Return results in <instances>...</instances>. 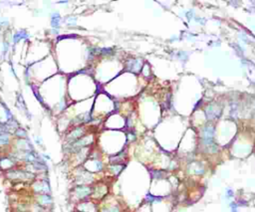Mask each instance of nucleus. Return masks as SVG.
<instances>
[{"instance_id":"f257e3e1","label":"nucleus","mask_w":255,"mask_h":212,"mask_svg":"<svg viewBox=\"0 0 255 212\" xmlns=\"http://www.w3.org/2000/svg\"><path fill=\"white\" fill-rule=\"evenodd\" d=\"M15 165V160L11 157H3L0 159V167L4 169H10Z\"/></svg>"},{"instance_id":"f03ea898","label":"nucleus","mask_w":255,"mask_h":212,"mask_svg":"<svg viewBox=\"0 0 255 212\" xmlns=\"http://www.w3.org/2000/svg\"><path fill=\"white\" fill-rule=\"evenodd\" d=\"M38 203L41 206H47L52 203V199L50 195L48 194H41L38 196Z\"/></svg>"},{"instance_id":"7ed1b4c3","label":"nucleus","mask_w":255,"mask_h":212,"mask_svg":"<svg viewBox=\"0 0 255 212\" xmlns=\"http://www.w3.org/2000/svg\"><path fill=\"white\" fill-rule=\"evenodd\" d=\"M75 193L78 196V198L82 199V198H84V197H86L87 195H89L90 191L87 187L80 186V187H77V188L75 189Z\"/></svg>"},{"instance_id":"20e7f679","label":"nucleus","mask_w":255,"mask_h":212,"mask_svg":"<svg viewBox=\"0 0 255 212\" xmlns=\"http://www.w3.org/2000/svg\"><path fill=\"white\" fill-rule=\"evenodd\" d=\"M28 38V35L25 31H20V32H17L15 35L13 37V41L14 42H18L20 40H24V39Z\"/></svg>"},{"instance_id":"39448f33","label":"nucleus","mask_w":255,"mask_h":212,"mask_svg":"<svg viewBox=\"0 0 255 212\" xmlns=\"http://www.w3.org/2000/svg\"><path fill=\"white\" fill-rule=\"evenodd\" d=\"M9 144V136L7 134H0V146Z\"/></svg>"},{"instance_id":"423d86ee","label":"nucleus","mask_w":255,"mask_h":212,"mask_svg":"<svg viewBox=\"0 0 255 212\" xmlns=\"http://www.w3.org/2000/svg\"><path fill=\"white\" fill-rule=\"evenodd\" d=\"M15 135L17 136H20V137H25L26 136V132L24 131V130H22V129H17L15 131Z\"/></svg>"}]
</instances>
